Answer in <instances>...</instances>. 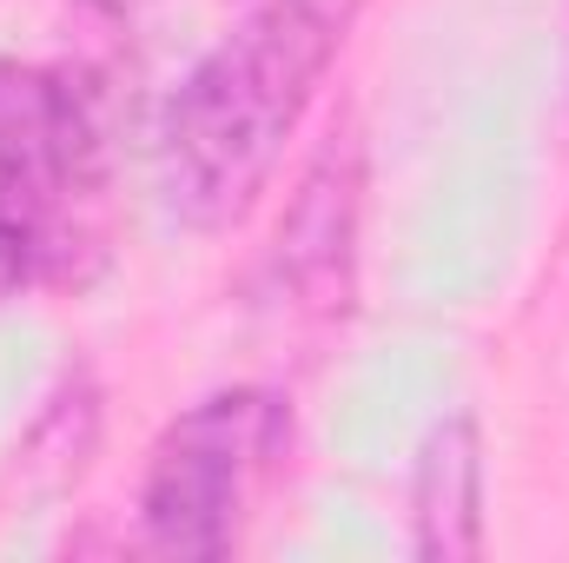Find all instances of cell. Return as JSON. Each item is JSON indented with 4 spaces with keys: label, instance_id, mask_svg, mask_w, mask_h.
Returning <instances> with one entry per match:
<instances>
[{
    "label": "cell",
    "instance_id": "cell-1",
    "mask_svg": "<svg viewBox=\"0 0 569 563\" xmlns=\"http://www.w3.org/2000/svg\"><path fill=\"white\" fill-rule=\"evenodd\" d=\"M345 27L351 0H259L212 53H199L159 134L166 206L179 226L226 233L259 206L345 47Z\"/></svg>",
    "mask_w": 569,
    "mask_h": 563
},
{
    "label": "cell",
    "instance_id": "cell-2",
    "mask_svg": "<svg viewBox=\"0 0 569 563\" xmlns=\"http://www.w3.org/2000/svg\"><path fill=\"white\" fill-rule=\"evenodd\" d=\"M291 444V412L266 385H226L186 405L146 451L140 544L172 563H212L239 544L246 504Z\"/></svg>",
    "mask_w": 569,
    "mask_h": 563
},
{
    "label": "cell",
    "instance_id": "cell-3",
    "mask_svg": "<svg viewBox=\"0 0 569 563\" xmlns=\"http://www.w3.org/2000/svg\"><path fill=\"white\" fill-rule=\"evenodd\" d=\"M100 159L107 140L93 93L67 67L0 60V213L60 239V213L100 186Z\"/></svg>",
    "mask_w": 569,
    "mask_h": 563
},
{
    "label": "cell",
    "instance_id": "cell-4",
    "mask_svg": "<svg viewBox=\"0 0 569 563\" xmlns=\"http://www.w3.org/2000/svg\"><path fill=\"white\" fill-rule=\"evenodd\" d=\"M358 192L365 166L358 146H325L318 166L305 172L298 199L279 219V273L298 292L305 312L338 318L351 305V273H358Z\"/></svg>",
    "mask_w": 569,
    "mask_h": 563
},
{
    "label": "cell",
    "instance_id": "cell-5",
    "mask_svg": "<svg viewBox=\"0 0 569 563\" xmlns=\"http://www.w3.org/2000/svg\"><path fill=\"white\" fill-rule=\"evenodd\" d=\"M411 544L430 563L483 557V431L450 412L425 431L411 464Z\"/></svg>",
    "mask_w": 569,
    "mask_h": 563
},
{
    "label": "cell",
    "instance_id": "cell-6",
    "mask_svg": "<svg viewBox=\"0 0 569 563\" xmlns=\"http://www.w3.org/2000/svg\"><path fill=\"white\" fill-rule=\"evenodd\" d=\"M53 266H60V239L33 219L0 213V305L33 292L40 279H53Z\"/></svg>",
    "mask_w": 569,
    "mask_h": 563
},
{
    "label": "cell",
    "instance_id": "cell-7",
    "mask_svg": "<svg viewBox=\"0 0 569 563\" xmlns=\"http://www.w3.org/2000/svg\"><path fill=\"white\" fill-rule=\"evenodd\" d=\"M80 7H93V13H107V20H133V13L152 7V0H80Z\"/></svg>",
    "mask_w": 569,
    "mask_h": 563
}]
</instances>
